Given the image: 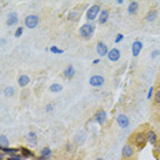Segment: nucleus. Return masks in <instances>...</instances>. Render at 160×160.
Instances as JSON below:
<instances>
[{
    "label": "nucleus",
    "instance_id": "1",
    "mask_svg": "<svg viewBox=\"0 0 160 160\" xmlns=\"http://www.w3.org/2000/svg\"><path fill=\"white\" fill-rule=\"evenodd\" d=\"M130 141H132V144L136 147V149H138V151L144 149V147L148 142V141H147V136H145L144 132H136L132 137H130Z\"/></svg>",
    "mask_w": 160,
    "mask_h": 160
},
{
    "label": "nucleus",
    "instance_id": "2",
    "mask_svg": "<svg viewBox=\"0 0 160 160\" xmlns=\"http://www.w3.org/2000/svg\"><path fill=\"white\" fill-rule=\"evenodd\" d=\"M93 33H94V26L92 22H86L85 25H82V26L79 28V36H81L83 40H89L93 36Z\"/></svg>",
    "mask_w": 160,
    "mask_h": 160
},
{
    "label": "nucleus",
    "instance_id": "3",
    "mask_svg": "<svg viewBox=\"0 0 160 160\" xmlns=\"http://www.w3.org/2000/svg\"><path fill=\"white\" fill-rule=\"evenodd\" d=\"M136 151L137 149L132 142L126 144L122 148V160H133L134 156H136Z\"/></svg>",
    "mask_w": 160,
    "mask_h": 160
},
{
    "label": "nucleus",
    "instance_id": "4",
    "mask_svg": "<svg viewBox=\"0 0 160 160\" xmlns=\"http://www.w3.org/2000/svg\"><path fill=\"white\" fill-rule=\"evenodd\" d=\"M101 12V8H100V4H93L89 7V10H86V19L89 22H92L93 19H96L97 17L100 15Z\"/></svg>",
    "mask_w": 160,
    "mask_h": 160
},
{
    "label": "nucleus",
    "instance_id": "5",
    "mask_svg": "<svg viewBox=\"0 0 160 160\" xmlns=\"http://www.w3.org/2000/svg\"><path fill=\"white\" fill-rule=\"evenodd\" d=\"M38 22H40V18L37 15H34V14L28 15L26 18H25V26L29 28V29H34L38 25Z\"/></svg>",
    "mask_w": 160,
    "mask_h": 160
},
{
    "label": "nucleus",
    "instance_id": "6",
    "mask_svg": "<svg viewBox=\"0 0 160 160\" xmlns=\"http://www.w3.org/2000/svg\"><path fill=\"white\" fill-rule=\"evenodd\" d=\"M89 83L93 88H100V86L104 85V77H101V75H92L89 79Z\"/></svg>",
    "mask_w": 160,
    "mask_h": 160
},
{
    "label": "nucleus",
    "instance_id": "7",
    "mask_svg": "<svg viewBox=\"0 0 160 160\" xmlns=\"http://www.w3.org/2000/svg\"><path fill=\"white\" fill-rule=\"evenodd\" d=\"M145 136H147V141L149 144H152V145H156L159 142V137H158V134H156L155 130H152V129H149L147 133H145Z\"/></svg>",
    "mask_w": 160,
    "mask_h": 160
},
{
    "label": "nucleus",
    "instance_id": "8",
    "mask_svg": "<svg viewBox=\"0 0 160 160\" xmlns=\"http://www.w3.org/2000/svg\"><path fill=\"white\" fill-rule=\"evenodd\" d=\"M93 119L99 123V125H104V123L107 122V114H105L104 110H97V112L93 116Z\"/></svg>",
    "mask_w": 160,
    "mask_h": 160
},
{
    "label": "nucleus",
    "instance_id": "9",
    "mask_svg": "<svg viewBox=\"0 0 160 160\" xmlns=\"http://www.w3.org/2000/svg\"><path fill=\"white\" fill-rule=\"evenodd\" d=\"M116 122H118L119 127H122V129H126V127H129V118H127V115L125 114H119L118 116H116Z\"/></svg>",
    "mask_w": 160,
    "mask_h": 160
},
{
    "label": "nucleus",
    "instance_id": "10",
    "mask_svg": "<svg viewBox=\"0 0 160 160\" xmlns=\"http://www.w3.org/2000/svg\"><path fill=\"white\" fill-rule=\"evenodd\" d=\"M96 51H97V53H99V56H105V55H108V47L105 45V42L103 41H99L97 42V45H96Z\"/></svg>",
    "mask_w": 160,
    "mask_h": 160
},
{
    "label": "nucleus",
    "instance_id": "11",
    "mask_svg": "<svg viewBox=\"0 0 160 160\" xmlns=\"http://www.w3.org/2000/svg\"><path fill=\"white\" fill-rule=\"evenodd\" d=\"M107 56L111 62H116V60H119V58H121V51L118 48H112V49H110V52H108Z\"/></svg>",
    "mask_w": 160,
    "mask_h": 160
},
{
    "label": "nucleus",
    "instance_id": "12",
    "mask_svg": "<svg viewBox=\"0 0 160 160\" xmlns=\"http://www.w3.org/2000/svg\"><path fill=\"white\" fill-rule=\"evenodd\" d=\"M141 49H142V42H141L140 40H136V41L133 42V45H132V52H133V56H138V55H140Z\"/></svg>",
    "mask_w": 160,
    "mask_h": 160
},
{
    "label": "nucleus",
    "instance_id": "13",
    "mask_svg": "<svg viewBox=\"0 0 160 160\" xmlns=\"http://www.w3.org/2000/svg\"><path fill=\"white\" fill-rule=\"evenodd\" d=\"M108 18H110V10H107V8L101 10V12H100V15H99V23L100 25H104L108 21Z\"/></svg>",
    "mask_w": 160,
    "mask_h": 160
},
{
    "label": "nucleus",
    "instance_id": "14",
    "mask_svg": "<svg viewBox=\"0 0 160 160\" xmlns=\"http://www.w3.org/2000/svg\"><path fill=\"white\" fill-rule=\"evenodd\" d=\"M63 75L66 78L71 79L75 75V68H74V66H72V64H67V67L64 68V71H63Z\"/></svg>",
    "mask_w": 160,
    "mask_h": 160
},
{
    "label": "nucleus",
    "instance_id": "15",
    "mask_svg": "<svg viewBox=\"0 0 160 160\" xmlns=\"http://www.w3.org/2000/svg\"><path fill=\"white\" fill-rule=\"evenodd\" d=\"M79 17H81V12L78 11H75V10H72V11L68 12V15H67V19L70 21V22H78L79 21Z\"/></svg>",
    "mask_w": 160,
    "mask_h": 160
},
{
    "label": "nucleus",
    "instance_id": "16",
    "mask_svg": "<svg viewBox=\"0 0 160 160\" xmlns=\"http://www.w3.org/2000/svg\"><path fill=\"white\" fill-rule=\"evenodd\" d=\"M156 17H158V11H156L155 8L149 10L148 14H147V15H145V22H148V23L153 22V21L156 19Z\"/></svg>",
    "mask_w": 160,
    "mask_h": 160
},
{
    "label": "nucleus",
    "instance_id": "17",
    "mask_svg": "<svg viewBox=\"0 0 160 160\" xmlns=\"http://www.w3.org/2000/svg\"><path fill=\"white\" fill-rule=\"evenodd\" d=\"M51 148H48V147H45V148H42L41 151H40V158H38V160H47V159H49L51 158Z\"/></svg>",
    "mask_w": 160,
    "mask_h": 160
},
{
    "label": "nucleus",
    "instance_id": "18",
    "mask_svg": "<svg viewBox=\"0 0 160 160\" xmlns=\"http://www.w3.org/2000/svg\"><path fill=\"white\" fill-rule=\"evenodd\" d=\"M18 21L19 19H18V15L15 12H11L8 17H7V25H8V26H14V25H17Z\"/></svg>",
    "mask_w": 160,
    "mask_h": 160
},
{
    "label": "nucleus",
    "instance_id": "19",
    "mask_svg": "<svg viewBox=\"0 0 160 160\" xmlns=\"http://www.w3.org/2000/svg\"><path fill=\"white\" fill-rule=\"evenodd\" d=\"M138 7H140L138 2H132L129 4V7H127V12H129L130 15H134V14H137V11H138Z\"/></svg>",
    "mask_w": 160,
    "mask_h": 160
},
{
    "label": "nucleus",
    "instance_id": "20",
    "mask_svg": "<svg viewBox=\"0 0 160 160\" xmlns=\"http://www.w3.org/2000/svg\"><path fill=\"white\" fill-rule=\"evenodd\" d=\"M29 82H30V78H29L28 75H25V74H22L19 78H18V83H19L21 88H25V86H28Z\"/></svg>",
    "mask_w": 160,
    "mask_h": 160
},
{
    "label": "nucleus",
    "instance_id": "21",
    "mask_svg": "<svg viewBox=\"0 0 160 160\" xmlns=\"http://www.w3.org/2000/svg\"><path fill=\"white\" fill-rule=\"evenodd\" d=\"M0 151L4 152V153H7V155L15 156L17 152H21V149H15V148H3V147H0Z\"/></svg>",
    "mask_w": 160,
    "mask_h": 160
},
{
    "label": "nucleus",
    "instance_id": "22",
    "mask_svg": "<svg viewBox=\"0 0 160 160\" xmlns=\"http://www.w3.org/2000/svg\"><path fill=\"white\" fill-rule=\"evenodd\" d=\"M28 142L30 145H36L37 144V136L34 132H29L28 133Z\"/></svg>",
    "mask_w": 160,
    "mask_h": 160
},
{
    "label": "nucleus",
    "instance_id": "23",
    "mask_svg": "<svg viewBox=\"0 0 160 160\" xmlns=\"http://www.w3.org/2000/svg\"><path fill=\"white\" fill-rule=\"evenodd\" d=\"M21 153H22L23 158H33V152L32 151H29L28 148H21Z\"/></svg>",
    "mask_w": 160,
    "mask_h": 160
},
{
    "label": "nucleus",
    "instance_id": "24",
    "mask_svg": "<svg viewBox=\"0 0 160 160\" xmlns=\"http://www.w3.org/2000/svg\"><path fill=\"white\" fill-rule=\"evenodd\" d=\"M8 138H7L6 134H2L0 136V147H3V148H6V145H8Z\"/></svg>",
    "mask_w": 160,
    "mask_h": 160
},
{
    "label": "nucleus",
    "instance_id": "25",
    "mask_svg": "<svg viewBox=\"0 0 160 160\" xmlns=\"http://www.w3.org/2000/svg\"><path fill=\"white\" fill-rule=\"evenodd\" d=\"M62 89H63V86H62L60 83H52V85L49 86V90H51V92H60Z\"/></svg>",
    "mask_w": 160,
    "mask_h": 160
},
{
    "label": "nucleus",
    "instance_id": "26",
    "mask_svg": "<svg viewBox=\"0 0 160 160\" xmlns=\"http://www.w3.org/2000/svg\"><path fill=\"white\" fill-rule=\"evenodd\" d=\"M153 103L156 105H160V88L156 90L155 94H153Z\"/></svg>",
    "mask_w": 160,
    "mask_h": 160
},
{
    "label": "nucleus",
    "instance_id": "27",
    "mask_svg": "<svg viewBox=\"0 0 160 160\" xmlns=\"http://www.w3.org/2000/svg\"><path fill=\"white\" fill-rule=\"evenodd\" d=\"M14 93H15V90H14L12 86H7V88L4 89V94H6L7 97H11V96H14Z\"/></svg>",
    "mask_w": 160,
    "mask_h": 160
},
{
    "label": "nucleus",
    "instance_id": "28",
    "mask_svg": "<svg viewBox=\"0 0 160 160\" xmlns=\"http://www.w3.org/2000/svg\"><path fill=\"white\" fill-rule=\"evenodd\" d=\"M155 155H156V156L160 155V140H159V142L155 145Z\"/></svg>",
    "mask_w": 160,
    "mask_h": 160
},
{
    "label": "nucleus",
    "instance_id": "29",
    "mask_svg": "<svg viewBox=\"0 0 160 160\" xmlns=\"http://www.w3.org/2000/svg\"><path fill=\"white\" fill-rule=\"evenodd\" d=\"M51 52H53V53H63V51L59 49V48H56V47H51Z\"/></svg>",
    "mask_w": 160,
    "mask_h": 160
},
{
    "label": "nucleus",
    "instance_id": "30",
    "mask_svg": "<svg viewBox=\"0 0 160 160\" xmlns=\"http://www.w3.org/2000/svg\"><path fill=\"white\" fill-rule=\"evenodd\" d=\"M22 33H23V28H22V26L18 28V29H17V32H15V37H19V36L22 34Z\"/></svg>",
    "mask_w": 160,
    "mask_h": 160
},
{
    "label": "nucleus",
    "instance_id": "31",
    "mask_svg": "<svg viewBox=\"0 0 160 160\" xmlns=\"http://www.w3.org/2000/svg\"><path fill=\"white\" fill-rule=\"evenodd\" d=\"M7 160H23L21 156H18V155H15V156H8V159Z\"/></svg>",
    "mask_w": 160,
    "mask_h": 160
},
{
    "label": "nucleus",
    "instance_id": "32",
    "mask_svg": "<svg viewBox=\"0 0 160 160\" xmlns=\"http://www.w3.org/2000/svg\"><path fill=\"white\" fill-rule=\"evenodd\" d=\"M122 40H123V34H118L115 37V42H119V41H122Z\"/></svg>",
    "mask_w": 160,
    "mask_h": 160
},
{
    "label": "nucleus",
    "instance_id": "33",
    "mask_svg": "<svg viewBox=\"0 0 160 160\" xmlns=\"http://www.w3.org/2000/svg\"><path fill=\"white\" fill-rule=\"evenodd\" d=\"M152 93H153V86L149 89V92H148V99H152Z\"/></svg>",
    "mask_w": 160,
    "mask_h": 160
},
{
    "label": "nucleus",
    "instance_id": "34",
    "mask_svg": "<svg viewBox=\"0 0 160 160\" xmlns=\"http://www.w3.org/2000/svg\"><path fill=\"white\" fill-rule=\"evenodd\" d=\"M52 107H53V104H48V105H47V111H52Z\"/></svg>",
    "mask_w": 160,
    "mask_h": 160
},
{
    "label": "nucleus",
    "instance_id": "35",
    "mask_svg": "<svg viewBox=\"0 0 160 160\" xmlns=\"http://www.w3.org/2000/svg\"><path fill=\"white\" fill-rule=\"evenodd\" d=\"M159 53H160V52H159V51H155V52H153V53H152V58H156V56H158V55H159Z\"/></svg>",
    "mask_w": 160,
    "mask_h": 160
},
{
    "label": "nucleus",
    "instance_id": "36",
    "mask_svg": "<svg viewBox=\"0 0 160 160\" xmlns=\"http://www.w3.org/2000/svg\"><path fill=\"white\" fill-rule=\"evenodd\" d=\"M99 62H100L99 59H96V60H93V64H99Z\"/></svg>",
    "mask_w": 160,
    "mask_h": 160
},
{
    "label": "nucleus",
    "instance_id": "37",
    "mask_svg": "<svg viewBox=\"0 0 160 160\" xmlns=\"http://www.w3.org/2000/svg\"><path fill=\"white\" fill-rule=\"evenodd\" d=\"M96 160H103V159H101V158H97V159H96Z\"/></svg>",
    "mask_w": 160,
    "mask_h": 160
}]
</instances>
